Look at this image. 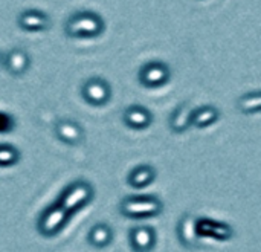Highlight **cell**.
Wrapping results in <instances>:
<instances>
[{
    "instance_id": "cell-1",
    "label": "cell",
    "mask_w": 261,
    "mask_h": 252,
    "mask_svg": "<svg viewBox=\"0 0 261 252\" xmlns=\"http://www.w3.org/2000/svg\"><path fill=\"white\" fill-rule=\"evenodd\" d=\"M104 31V20L92 11H80L66 21V34L76 38H93Z\"/></svg>"
},
{
    "instance_id": "cell-2",
    "label": "cell",
    "mask_w": 261,
    "mask_h": 252,
    "mask_svg": "<svg viewBox=\"0 0 261 252\" xmlns=\"http://www.w3.org/2000/svg\"><path fill=\"white\" fill-rule=\"evenodd\" d=\"M162 211V204L159 199L151 196L128 197L121 204V213L130 219H144L158 216Z\"/></svg>"
},
{
    "instance_id": "cell-3",
    "label": "cell",
    "mask_w": 261,
    "mask_h": 252,
    "mask_svg": "<svg viewBox=\"0 0 261 252\" xmlns=\"http://www.w3.org/2000/svg\"><path fill=\"white\" fill-rule=\"evenodd\" d=\"M171 70L164 61H148L139 70V83L145 87H161L168 83Z\"/></svg>"
},
{
    "instance_id": "cell-4",
    "label": "cell",
    "mask_w": 261,
    "mask_h": 252,
    "mask_svg": "<svg viewBox=\"0 0 261 252\" xmlns=\"http://www.w3.org/2000/svg\"><path fill=\"white\" fill-rule=\"evenodd\" d=\"M81 93H83V98L89 104H92L95 107H101L110 101L112 89L106 80H102L99 77H92L83 84Z\"/></svg>"
},
{
    "instance_id": "cell-5",
    "label": "cell",
    "mask_w": 261,
    "mask_h": 252,
    "mask_svg": "<svg viewBox=\"0 0 261 252\" xmlns=\"http://www.w3.org/2000/svg\"><path fill=\"white\" fill-rule=\"evenodd\" d=\"M69 214L70 213L61 204L54 205L52 208L46 210L44 214L41 216V219L38 222V231L43 236H47V237L55 236L64 226V223L67 222Z\"/></svg>"
},
{
    "instance_id": "cell-6",
    "label": "cell",
    "mask_w": 261,
    "mask_h": 252,
    "mask_svg": "<svg viewBox=\"0 0 261 252\" xmlns=\"http://www.w3.org/2000/svg\"><path fill=\"white\" fill-rule=\"evenodd\" d=\"M92 196H93V190L87 182H75L64 191L60 204L69 213H73L83 205H86L92 199Z\"/></svg>"
},
{
    "instance_id": "cell-7",
    "label": "cell",
    "mask_w": 261,
    "mask_h": 252,
    "mask_svg": "<svg viewBox=\"0 0 261 252\" xmlns=\"http://www.w3.org/2000/svg\"><path fill=\"white\" fill-rule=\"evenodd\" d=\"M18 26L29 32H40L50 28V18L43 11L28 9L18 15Z\"/></svg>"
},
{
    "instance_id": "cell-8",
    "label": "cell",
    "mask_w": 261,
    "mask_h": 252,
    "mask_svg": "<svg viewBox=\"0 0 261 252\" xmlns=\"http://www.w3.org/2000/svg\"><path fill=\"white\" fill-rule=\"evenodd\" d=\"M55 135L60 141H63L64 144H69V145H76L84 138V132H83L81 125L70 119L58 121L55 125Z\"/></svg>"
},
{
    "instance_id": "cell-9",
    "label": "cell",
    "mask_w": 261,
    "mask_h": 252,
    "mask_svg": "<svg viewBox=\"0 0 261 252\" xmlns=\"http://www.w3.org/2000/svg\"><path fill=\"white\" fill-rule=\"evenodd\" d=\"M122 119L127 127L135 129V130H144L151 124L153 116L150 110L142 106H130L124 110Z\"/></svg>"
},
{
    "instance_id": "cell-10",
    "label": "cell",
    "mask_w": 261,
    "mask_h": 252,
    "mask_svg": "<svg viewBox=\"0 0 261 252\" xmlns=\"http://www.w3.org/2000/svg\"><path fill=\"white\" fill-rule=\"evenodd\" d=\"M156 243V233L150 226H138L130 233V245L135 252H150Z\"/></svg>"
},
{
    "instance_id": "cell-11",
    "label": "cell",
    "mask_w": 261,
    "mask_h": 252,
    "mask_svg": "<svg viewBox=\"0 0 261 252\" xmlns=\"http://www.w3.org/2000/svg\"><path fill=\"white\" fill-rule=\"evenodd\" d=\"M29 64H31L29 55L26 54V51H23L20 47L11 49L3 57V66L12 75H21V73H24L28 70Z\"/></svg>"
},
{
    "instance_id": "cell-12",
    "label": "cell",
    "mask_w": 261,
    "mask_h": 252,
    "mask_svg": "<svg viewBox=\"0 0 261 252\" xmlns=\"http://www.w3.org/2000/svg\"><path fill=\"white\" fill-rule=\"evenodd\" d=\"M197 233L199 236H211L217 240H229L232 237L231 226L225 223H219L210 219H200L197 220Z\"/></svg>"
},
{
    "instance_id": "cell-13",
    "label": "cell",
    "mask_w": 261,
    "mask_h": 252,
    "mask_svg": "<svg viewBox=\"0 0 261 252\" xmlns=\"http://www.w3.org/2000/svg\"><path fill=\"white\" fill-rule=\"evenodd\" d=\"M193 113L194 110L191 109V106L188 103L180 104L173 115L170 116V127L174 133H182L185 130H188V127L193 125Z\"/></svg>"
},
{
    "instance_id": "cell-14",
    "label": "cell",
    "mask_w": 261,
    "mask_h": 252,
    "mask_svg": "<svg viewBox=\"0 0 261 252\" xmlns=\"http://www.w3.org/2000/svg\"><path fill=\"white\" fill-rule=\"evenodd\" d=\"M156 178V171L153 167L150 165H139L136 168L132 170V173L128 174V185L133 188H145L148 187Z\"/></svg>"
},
{
    "instance_id": "cell-15",
    "label": "cell",
    "mask_w": 261,
    "mask_h": 252,
    "mask_svg": "<svg viewBox=\"0 0 261 252\" xmlns=\"http://www.w3.org/2000/svg\"><path fill=\"white\" fill-rule=\"evenodd\" d=\"M197 222L191 216H185L179 223V237L185 246H194L197 242Z\"/></svg>"
},
{
    "instance_id": "cell-16",
    "label": "cell",
    "mask_w": 261,
    "mask_h": 252,
    "mask_svg": "<svg viewBox=\"0 0 261 252\" xmlns=\"http://www.w3.org/2000/svg\"><path fill=\"white\" fill-rule=\"evenodd\" d=\"M220 118V112L213 106H203L193 113V125L199 129H205L213 125Z\"/></svg>"
},
{
    "instance_id": "cell-17",
    "label": "cell",
    "mask_w": 261,
    "mask_h": 252,
    "mask_svg": "<svg viewBox=\"0 0 261 252\" xmlns=\"http://www.w3.org/2000/svg\"><path fill=\"white\" fill-rule=\"evenodd\" d=\"M112 237H113V234H112L110 226H107L104 223L95 225L89 233V242H90V245H93L96 248L107 246L112 242Z\"/></svg>"
},
{
    "instance_id": "cell-18",
    "label": "cell",
    "mask_w": 261,
    "mask_h": 252,
    "mask_svg": "<svg viewBox=\"0 0 261 252\" xmlns=\"http://www.w3.org/2000/svg\"><path fill=\"white\" fill-rule=\"evenodd\" d=\"M239 109L243 113H254L261 110V92H252L248 95L240 96L239 99Z\"/></svg>"
},
{
    "instance_id": "cell-19",
    "label": "cell",
    "mask_w": 261,
    "mask_h": 252,
    "mask_svg": "<svg viewBox=\"0 0 261 252\" xmlns=\"http://www.w3.org/2000/svg\"><path fill=\"white\" fill-rule=\"evenodd\" d=\"M18 161V152L15 147L9 144H3L0 147V165L2 167H9L14 165Z\"/></svg>"
}]
</instances>
